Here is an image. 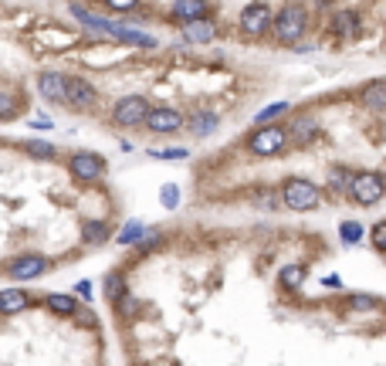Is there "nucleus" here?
<instances>
[{"label": "nucleus", "mask_w": 386, "mask_h": 366, "mask_svg": "<svg viewBox=\"0 0 386 366\" xmlns=\"http://www.w3.org/2000/svg\"><path fill=\"white\" fill-rule=\"evenodd\" d=\"M271 31H275V38L282 45H298L305 38V31H309V10L302 3H284L282 10L275 14Z\"/></svg>", "instance_id": "f257e3e1"}, {"label": "nucleus", "mask_w": 386, "mask_h": 366, "mask_svg": "<svg viewBox=\"0 0 386 366\" xmlns=\"http://www.w3.org/2000/svg\"><path fill=\"white\" fill-rule=\"evenodd\" d=\"M284 143H288L284 126H275V122L268 119V122H261V129L251 132L248 150H251L255 157H275V153H282V150H284Z\"/></svg>", "instance_id": "f03ea898"}, {"label": "nucleus", "mask_w": 386, "mask_h": 366, "mask_svg": "<svg viewBox=\"0 0 386 366\" xmlns=\"http://www.w3.org/2000/svg\"><path fill=\"white\" fill-rule=\"evenodd\" d=\"M153 105L146 102L143 95H129V99H119L115 109H112V122L122 126V129H136V126H146V116H150Z\"/></svg>", "instance_id": "7ed1b4c3"}, {"label": "nucleus", "mask_w": 386, "mask_h": 366, "mask_svg": "<svg viewBox=\"0 0 386 366\" xmlns=\"http://www.w3.org/2000/svg\"><path fill=\"white\" fill-rule=\"evenodd\" d=\"M271 24H275V10H271L264 0H255V3H248V7L241 10V31L251 34V38H261Z\"/></svg>", "instance_id": "20e7f679"}, {"label": "nucleus", "mask_w": 386, "mask_h": 366, "mask_svg": "<svg viewBox=\"0 0 386 366\" xmlns=\"http://www.w3.org/2000/svg\"><path fill=\"white\" fill-rule=\"evenodd\" d=\"M68 170H72V177L81 183H95L105 177V159L99 153H75L72 163H68Z\"/></svg>", "instance_id": "39448f33"}, {"label": "nucleus", "mask_w": 386, "mask_h": 366, "mask_svg": "<svg viewBox=\"0 0 386 366\" xmlns=\"http://www.w3.org/2000/svg\"><path fill=\"white\" fill-rule=\"evenodd\" d=\"M48 258L45 255H21V258H14V262L7 264V271H10V278H17V282H31V278H41L45 271H48Z\"/></svg>", "instance_id": "423d86ee"}, {"label": "nucleus", "mask_w": 386, "mask_h": 366, "mask_svg": "<svg viewBox=\"0 0 386 366\" xmlns=\"http://www.w3.org/2000/svg\"><path fill=\"white\" fill-rule=\"evenodd\" d=\"M38 92L45 102L54 105H68V75H58V72H45L38 75Z\"/></svg>", "instance_id": "0eeeda50"}, {"label": "nucleus", "mask_w": 386, "mask_h": 366, "mask_svg": "<svg viewBox=\"0 0 386 366\" xmlns=\"http://www.w3.org/2000/svg\"><path fill=\"white\" fill-rule=\"evenodd\" d=\"M146 129L150 132H180L183 129V116L177 109H150L146 116Z\"/></svg>", "instance_id": "6e6552de"}, {"label": "nucleus", "mask_w": 386, "mask_h": 366, "mask_svg": "<svg viewBox=\"0 0 386 366\" xmlns=\"http://www.w3.org/2000/svg\"><path fill=\"white\" fill-rule=\"evenodd\" d=\"M95 102H99V92L92 88V81L81 79V75H68V105L92 109Z\"/></svg>", "instance_id": "1a4fd4ad"}, {"label": "nucleus", "mask_w": 386, "mask_h": 366, "mask_svg": "<svg viewBox=\"0 0 386 366\" xmlns=\"http://www.w3.org/2000/svg\"><path fill=\"white\" fill-rule=\"evenodd\" d=\"M108 34L119 38V41H126V45H136V48H156L153 34H143V31H136V27L115 24V21H108Z\"/></svg>", "instance_id": "9d476101"}, {"label": "nucleus", "mask_w": 386, "mask_h": 366, "mask_svg": "<svg viewBox=\"0 0 386 366\" xmlns=\"http://www.w3.org/2000/svg\"><path fill=\"white\" fill-rule=\"evenodd\" d=\"M214 34H217V27H214V21H207V17H197V21L183 24V38H186L190 45H210Z\"/></svg>", "instance_id": "9b49d317"}, {"label": "nucleus", "mask_w": 386, "mask_h": 366, "mask_svg": "<svg viewBox=\"0 0 386 366\" xmlns=\"http://www.w3.org/2000/svg\"><path fill=\"white\" fill-rule=\"evenodd\" d=\"M170 14L180 21V24H190L197 17H207V0H173Z\"/></svg>", "instance_id": "f8f14e48"}, {"label": "nucleus", "mask_w": 386, "mask_h": 366, "mask_svg": "<svg viewBox=\"0 0 386 366\" xmlns=\"http://www.w3.org/2000/svg\"><path fill=\"white\" fill-rule=\"evenodd\" d=\"M31 305V295L24 288H3L0 292V315H14V312H24Z\"/></svg>", "instance_id": "ddd939ff"}, {"label": "nucleus", "mask_w": 386, "mask_h": 366, "mask_svg": "<svg viewBox=\"0 0 386 366\" xmlns=\"http://www.w3.org/2000/svg\"><path fill=\"white\" fill-rule=\"evenodd\" d=\"M45 305H48V312H58V315L78 312V299L75 295H61V292H48V295H45Z\"/></svg>", "instance_id": "4468645a"}, {"label": "nucleus", "mask_w": 386, "mask_h": 366, "mask_svg": "<svg viewBox=\"0 0 386 366\" xmlns=\"http://www.w3.org/2000/svg\"><path fill=\"white\" fill-rule=\"evenodd\" d=\"M186 126H190L193 136H210V132L220 126V119H217L214 112H193V116L186 119Z\"/></svg>", "instance_id": "2eb2a0df"}, {"label": "nucleus", "mask_w": 386, "mask_h": 366, "mask_svg": "<svg viewBox=\"0 0 386 366\" xmlns=\"http://www.w3.org/2000/svg\"><path fill=\"white\" fill-rule=\"evenodd\" d=\"M24 153L34 159H54L58 157V150H54L51 143H45V139H24Z\"/></svg>", "instance_id": "dca6fc26"}, {"label": "nucleus", "mask_w": 386, "mask_h": 366, "mask_svg": "<svg viewBox=\"0 0 386 366\" xmlns=\"http://www.w3.org/2000/svg\"><path fill=\"white\" fill-rule=\"evenodd\" d=\"M81 234L88 244H102L105 237H108V228H105V221H85L81 224Z\"/></svg>", "instance_id": "f3484780"}, {"label": "nucleus", "mask_w": 386, "mask_h": 366, "mask_svg": "<svg viewBox=\"0 0 386 366\" xmlns=\"http://www.w3.org/2000/svg\"><path fill=\"white\" fill-rule=\"evenodd\" d=\"M146 234V224H143V221H129L126 228H122V231H119V237H115V241H119V244H139V237Z\"/></svg>", "instance_id": "a211bd4d"}, {"label": "nucleus", "mask_w": 386, "mask_h": 366, "mask_svg": "<svg viewBox=\"0 0 386 366\" xmlns=\"http://www.w3.org/2000/svg\"><path fill=\"white\" fill-rule=\"evenodd\" d=\"M122 292H126V275H122V271H108V275H105V295L115 302Z\"/></svg>", "instance_id": "6ab92c4d"}, {"label": "nucleus", "mask_w": 386, "mask_h": 366, "mask_svg": "<svg viewBox=\"0 0 386 366\" xmlns=\"http://www.w3.org/2000/svg\"><path fill=\"white\" fill-rule=\"evenodd\" d=\"M17 109H21V102H17L14 95L0 92V119H14V116H17Z\"/></svg>", "instance_id": "aec40b11"}, {"label": "nucleus", "mask_w": 386, "mask_h": 366, "mask_svg": "<svg viewBox=\"0 0 386 366\" xmlns=\"http://www.w3.org/2000/svg\"><path fill=\"white\" fill-rule=\"evenodd\" d=\"M159 200H163V207H166V210H173L177 204H180V190H177L173 183H166V186H163V193H159Z\"/></svg>", "instance_id": "412c9836"}, {"label": "nucleus", "mask_w": 386, "mask_h": 366, "mask_svg": "<svg viewBox=\"0 0 386 366\" xmlns=\"http://www.w3.org/2000/svg\"><path fill=\"white\" fill-rule=\"evenodd\" d=\"M150 157H156V159H186L190 153H186L183 146H170V150H153Z\"/></svg>", "instance_id": "4be33fe9"}, {"label": "nucleus", "mask_w": 386, "mask_h": 366, "mask_svg": "<svg viewBox=\"0 0 386 366\" xmlns=\"http://www.w3.org/2000/svg\"><path fill=\"white\" fill-rule=\"evenodd\" d=\"M75 292H78V299H81V302H92V299H95V292H92V282H88V278L75 282Z\"/></svg>", "instance_id": "5701e85b"}, {"label": "nucleus", "mask_w": 386, "mask_h": 366, "mask_svg": "<svg viewBox=\"0 0 386 366\" xmlns=\"http://www.w3.org/2000/svg\"><path fill=\"white\" fill-rule=\"evenodd\" d=\"M136 3H139V0H105V7H108V10H119V14H122V10H132Z\"/></svg>", "instance_id": "b1692460"}, {"label": "nucleus", "mask_w": 386, "mask_h": 366, "mask_svg": "<svg viewBox=\"0 0 386 366\" xmlns=\"http://www.w3.org/2000/svg\"><path fill=\"white\" fill-rule=\"evenodd\" d=\"M78 322H81V326H95V322H99V319H95V312H92V309H78Z\"/></svg>", "instance_id": "393cba45"}, {"label": "nucleus", "mask_w": 386, "mask_h": 366, "mask_svg": "<svg viewBox=\"0 0 386 366\" xmlns=\"http://www.w3.org/2000/svg\"><path fill=\"white\" fill-rule=\"evenodd\" d=\"M34 129H54V126L48 122V119H34Z\"/></svg>", "instance_id": "a878e982"}]
</instances>
